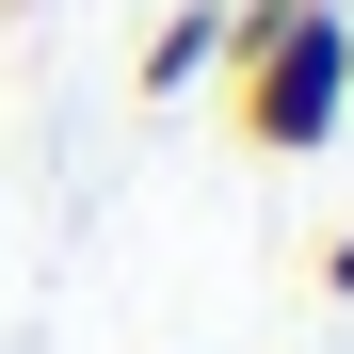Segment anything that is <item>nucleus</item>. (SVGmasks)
<instances>
[{"label": "nucleus", "instance_id": "obj_1", "mask_svg": "<svg viewBox=\"0 0 354 354\" xmlns=\"http://www.w3.org/2000/svg\"><path fill=\"white\" fill-rule=\"evenodd\" d=\"M225 129L258 161H322L354 129V0H242L225 17Z\"/></svg>", "mask_w": 354, "mask_h": 354}, {"label": "nucleus", "instance_id": "obj_2", "mask_svg": "<svg viewBox=\"0 0 354 354\" xmlns=\"http://www.w3.org/2000/svg\"><path fill=\"white\" fill-rule=\"evenodd\" d=\"M209 65H225V17H161V32H145V65H129V81H145V97H194Z\"/></svg>", "mask_w": 354, "mask_h": 354}, {"label": "nucleus", "instance_id": "obj_3", "mask_svg": "<svg viewBox=\"0 0 354 354\" xmlns=\"http://www.w3.org/2000/svg\"><path fill=\"white\" fill-rule=\"evenodd\" d=\"M322 290H338V306H354V225H338V242H322Z\"/></svg>", "mask_w": 354, "mask_h": 354}, {"label": "nucleus", "instance_id": "obj_4", "mask_svg": "<svg viewBox=\"0 0 354 354\" xmlns=\"http://www.w3.org/2000/svg\"><path fill=\"white\" fill-rule=\"evenodd\" d=\"M0 17H32V0H0Z\"/></svg>", "mask_w": 354, "mask_h": 354}]
</instances>
